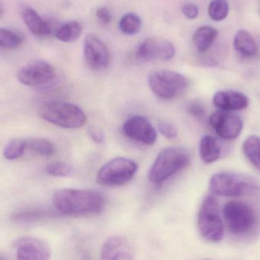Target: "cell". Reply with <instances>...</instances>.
Segmentation results:
<instances>
[{
	"label": "cell",
	"mask_w": 260,
	"mask_h": 260,
	"mask_svg": "<svg viewBox=\"0 0 260 260\" xmlns=\"http://www.w3.org/2000/svg\"><path fill=\"white\" fill-rule=\"evenodd\" d=\"M53 205L68 215L98 214L104 209V196L95 190L61 188L54 192Z\"/></svg>",
	"instance_id": "obj_1"
},
{
	"label": "cell",
	"mask_w": 260,
	"mask_h": 260,
	"mask_svg": "<svg viewBox=\"0 0 260 260\" xmlns=\"http://www.w3.org/2000/svg\"><path fill=\"white\" fill-rule=\"evenodd\" d=\"M209 188L217 196L240 197L258 191L260 184L256 179L249 175L221 171L211 176Z\"/></svg>",
	"instance_id": "obj_2"
},
{
	"label": "cell",
	"mask_w": 260,
	"mask_h": 260,
	"mask_svg": "<svg viewBox=\"0 0 260 260\" xmlns=\"http://www.w3.org/2000/svg\"><path fill=\"white\" fill-rule=\"evenodd\" d=\"M189 152L182 147H168L156 156L150 167L148 178L153 183H161L189 165Z\"/></svg>",
	"instance_id": "obj_3"
},
{
	"label": "cell",
	"mask_w": 260,
	"mask_h": 260,
	"mask_svg": "<svg viewBox=\"0 0 260 260\" xmlns=\"http://www.w3.org/2000/svg\"><path fill=\"white\" fill-rule=\"evenodd\" d=\"M39 113L42 119L63 128H79L87 121V116L79 106L67 102H46L39 108Z\"/></svg>",
	"instance_id": "obj_4"
},
{
	"label": "cell",
	"mask_w": 260,
	"mask_h": 260,
	"mask_svg": "<svg viewBox=\"0 0 260 260\" xmlns=\"http://www.w3.org/2000/svg\"><path fill=\"white\" fill-rule=\"evenodd\" d=\"M148 85L156 96L170 100L182 95L189 86V81L185 76L176 71L162 70L150 74Z\"/></svg>",
	"instance_id": "obj_5"
},
{
	"label": "cell",
	"mask_w": 260,
	"mask_h": 260,
	"mask_svg": "<svg viewBox=\"0 0 260 260\" xmlns=\"http://www.w3.org/2000/svg\"><path fill=\"white\" fill-rule=\"evenodd\" d=\"M198 228L202 237L210 242H218L224 234L223 220L219 205L212 196H208L202 202L198 215Z\"/></svg>",
	"instance_id": "obj_6"
},
{
	"label": "cell",
	"mask_w": 260,
	"mask_h": 260,
	"mask_svg": "<svg viewBox=\"0 0 260 260\" xmlns=\"http://www.w3.org/2000/svg\"><path fill=\"white\" fill-rule=\"evenodd\" d=\"M138 170L136 162L117 157L103 165L97 173L96 182L104 186H119L133 179Z\"/></svg>",
	"instance_id": "obj_7"
},
{
	"label": "cell",
	"mask_w": 260,
	"mask_h": 260,
	"mask_svg": "<svg viewBox=\"0 0 260 260\" xmlns=\"http://www.w3.org/2000/svg\"><path fill=\"white\" fill-rule=\"evenodd\" d=\"M223 220L232 234L241 235L250 231L255 222V214L247 204L230 201L223 208Z\"/></svg>",
	"instance_id": "obj_8"
},
{
	"label": "cell",
	"mask_w": 260,
	"mask_h": 260,
	"mask_svg": "<svg viewBox=\"0 0 260 260\" xmlns=\"http://www.w3.org/2000/svg\"><path fill=\"white\" fill-rule=\"evenodd\" d=\"M56 77L54 68L44 60H33L19 69L17 79L27 86H42L48 84Z\"/></svg>",
	"instance_id": "obj_9"
},
{
	"label": "cell",
	"mask_w": 260,
	"mask_h": 260,
	"mask_svg": "<svg viewBox=\"0 0 260 260\" xmlns=\"http://www.w3.org/2000/svg\"><path fill=\"white\" fill-rule=\"evenodd\" d=\"M210 125L220 138L224 140L236 139L243 130L241 118L229 111L219 110L210 116Z\"/></svg>",
	"instance_id": "obj_10"
},
{
	"label": "cell",
	"mask_w": 260,
	"mask_h": 260,
	"mask_svg": "<svg viewBox=\"0 0 260 260\" xmlns=\"http://www.w3.org/2000/svg\"><path fill=\"white\" fill-rule=\"evenodd\" d=\"M18 259H49L51 256L49 244L42 239L34 237H23L14 243Z\"/></svg>",
	"instance_id": "obj_11"
},
{
	"label": "cell",
	"mask_w": 260,
	"mask_h": 260,
	"mask_svg": "<svg viewBox=\"0 0 260 260\" xmlns=\"http://www.w3.org/2000/svg\"><path fill=\"white\" fill-rule=\"evenodd\" d=\"M123 132L127 138L145 145H153L157 137L151 123L141 115L128 118L123 124Z\"/></svg>",
	"instance_id": "obj_12"
},
{
	"label": "cell",
	"mask_w": 260,
	"mask_h": 260,
	"mask_svg": "<svg viewBox=\"0 0 260 260\" xmlns=\"http://www.w3.org/2000/svg\"><path fill=\"white\" fill-rule=\"evenodd\" d=\"M83 53L86 63L92 69H105L109 65V49L95 35L86 36L83 44Z\"/></svg>",
	"instance_id": "obj_13"
},
{
	"label": "cell",
	"mask_w": 260,
	"mask_h": 260,
	"mask_svg": "<svg viewBox=\"0 0 260 260\" xmlns=\"http://www.w3.org/2000/svg\"><path fill=\"white\" fill-rule=\"evenodd\" d=\"M101 258L105 260L134 259L135 252L132 244L125 237L112 236L103 243Z\"/></svg>",
	"instance_id": "obj_14"
},
{
	"label": "cell",
	"mask_w": 260,
	"mask_h": 260,
	"mask_svg": "<svg viewBox=\"0 0 260 260\" xmlns=\"http://www.w3.org/2000/svg\"><path fill=\"white\" fill-rule=\"evenodd\" d=\"M213 103L220 110L232 112L246 109L249 100L245 94L237 91H218L213 97Z\"/></svg>",
	"instance_id": "obj_15"
},
{
	"label": "cell",
	"mask_w": 260,
	"mask_h": 260,
	"mask_svg": "<svg viewBox=\"0 0 260 260\" xmlns=\"http://www.w3.org/2000/svg\"><path fill=\"white\" fill-rule=\"evenodd\" d=\"M22 19L30 32L39 37L48 36L51 33V27L39 13L30 7H25L22 10Z\"/></svg>",
	"instance_id": "obj_16"
},
{
	"label": "cell",
	"mask_w": 260,
	"mask_h": 260,
	"mask_svg": "<svg viewBox=\"0 0 260 260\" xmlns=\"http://www.w3.org/2000/svg\"><path fill=\"white\" fill-rule=\"evenodd\" d=\"M199 154L204 162L212 164L220 158L221 147L214 137L205 135L199 144Z\"/></svg>",
	"instance_id": "obj_17"
},
{
	"label": "cell",
	"mask_w": 260,
	"mask_h": 260,
	"mask_svg": "<svg viewBox=\"0 0 260 260\" xmlns=\"http://www.w3.org/2000/svg\"><path fill=\"white\" fill-rule=\"evenodd\" d=\"M234 46L237 52L246 57H254L256 55L258 51L253 37L246 30H240L236 33Z\"/></svg>",
	"instance_id": "obj_18"
},
{
	"label": "cell",
	"mask_w": 260,
	"mask_h": 260,
	"mask_svg": "<svg viewBox=\"0 0 260 260\" xmlns=\"http://www.w3.org/2000/svg\"><path fill=\"white\" fill-rule=\"evenodd\" d=\"M217 36V31L210 26H203L196 30L192 38L193 44L200 53L209 49Z\"/></svg>",
	"instance_id": "obj_19"
},
{
	"label": "cell",
	"mask_w": 260,
	"mask_h": 260,
	"mask_svg": "<svg viewBox=\"0 0 260 260\" xmlns=\"http://www.w3.org/2000/svg\"><path fill=\"white\" fill-rule=\"evenodd\" d=\"M242 149L248 160L260 171V137L257 135L248 137L243 142Z\"/></svg>",
	"instance_id": "obj_20"
},
{
	"label": "cell",
	"mask_w": 260,
	"mask_h": 260,
	"mask_svg": "<svg viewBox=\"0 0 260 260\" xmlns=\"http://www.w3.org/2000/svg\"><path fill=\"white\" fill-rule=\"evenodd\" d=\"M83 33V27L77 21H71L62 25L56 32L59 41L65 43H72L80 39Z\"/></svg>",
	"instance_id": "obj_21"
},
{
	"label": "cell",
	"mask_w": 260,
	"mask_h": 260,
	"mask_svg": "<svg viewBox=\"0 0 260 260\" xmlns=\"http://www.w3.org/2000/svg\"><path fill=\"white\" fill-rule=\"evenodd\" d=\"M51 215V213L44 210H23L15 212L12 215V220L17 223H32L48 218Z\"/></svg>",
	"instance_id": "obj_22"
},
{
	"label": "cell",
	"mask_w": 260,
	"mask_h": 260,
	"mask_svg": "<svg viewBox=\"0 0 260 260\" xmlns=\"http://www.w3.org/2000/svg\"><path fill=\"white\" fill-rule=\"evenodd\" d=\"M159 45L160 39H146L138 47V57L141 60H148L159 59Z\"/></svg>",
	"instance_id": "obj_23"
},
{
	"label": "cell",
	"mask_w": 260,
	"mask_h": 260,
	"mask_svg": "<svg viewBox=\"0 0 260 260\" xmlns=\"http://www.w3.org/2000/svg\"><path fill=\"white\" fill-rule=\"evenodd\" d=\"M141 19L136 13H128L121 17L119 22V28L121 32L127 36H133L141 30Z\"/></svg>",
	"instance_id": "obj_24"
},
{
	"label": "cell",
	"mask_w": 260,
	"mask_h": 260,
	"mask_svg": "<svg viewBox=\"0 0 260 260\" xmlns=\"http://www.w3.org/2000/svg\"><path fill=\"white\" fill-rule=\"evenodd\" d=\"M23 41V36L19 33L7 28L0 29V47L4 49H16L22 45Z\"/></svg>",
	"instance_id": "obj_25"
},
{
	"label": "cell",
	"mask_w": 260,
	"mask_h": 260,
	"mask_svg": "<svg viewBox=\"0 0 260 260\" xmlns=\"http://www.w3.org/2000/svg\"><path fill=\"white\" fill-rule=\"evenodd\" d=\"M28 150L42 156H50L54 153V147L51 141L43 138H28L26 139Z\"/></svg>",
	"instance_id": "obj_26"
},
{
	"label": "cell",
	"mask_w": 260,
	"mask_h": 260,
	"mask_svg": "<svg viewBox=\"0 0 260 260\" xmlns=\"http://www.w3.org/2000/svg\"><path fill=\"white\" fill-rule=\"evenodd\" d=\"M26 149V139L14 138L6 146L4 151V157L9 160H14L21 157Z\"/></svg>",
	"instance_id": "obj_27"
},
{
	"label": "cell",
	"mask_w": 260,
	"mask_h": 260,
	"mask_svg": "<svg viewBox=\"0 0 260 260\" xmlns=\"http://www.w3.org/2000/svg\"><path fill=\"white\" fill-rule=\"evenodd\" d=\"M229 4L226 0H212L208 6V16L215 22H220L229 14Z\"/></svg>",
	"instance_id": "obj_28"
},
{
	"label": "cell",
	"mask_w": 260,
	"mask_h": 260,
	"mask_svg": "<svg viewBox=\"0 0 260 260\" xmlns=\"http://www.w3.org/2000/svg\"><path fill=\"white\" fill-rule=\"evenodd\" d=\"M45 171L48 174L55 177H67L72 174L73 167L65 162H52L47 166Z\"/></svg>",
	"instance_id": "obj_29"
},
{
	"label": "cell",
	"mask_w": 260,
	"mask_h": 260,
	"mask_svg": "<svg viewBox=\"0 0 260 260\" xmlns=\"http://www.w3.org/2000/svg\"><path fill=\"white\" fill-rule=\"evenodd\" d=\"M176 54V49L174 45L165 39H160V45H159V60L167 61L171 60Z\"/></svg>",
	"instance_id": "obj_30"
},
{
	"label": "cell",
	"mask_w": 260,
	"mask_h": 260,
	"mask_svg": "<svg viewBox=\"0 0 260 260\" xmlns=\"http://www.w3.org/2000/svg\"><path fill=\"white\" fill-rule=\"evenodd\" d=\"M158 128L161 135L167 139H173L177 136L178 131L176 126L168 121H160L158 124Z\"/></svg>",
	"instance_id": "obj_31"
},
{
	"label": "cell",
	"mask_w": 260,
	"mask_h": 260,
	"mask_svg": "<svg viewBox=\"0 0 260 260\" xmlns=\"http://www.w3.org/2000/svg\"><path fill=\"white\" fill-rule=\"evenodd\" d=\"M88 135L89 138L96 143V144H103L105 141V135L103 131L99 127L95 126H90L87 130Z\"/></svg>",
	"instance_id": "obj_32"
},
{
	"label": "cell",
	"mask_w": 260,
	"mask_h": 260,
	"mask_svg": "<svg viewBox=\"0 0 260 260\" xmlns=\"http://www.w3.org/2000/svg\"><path fill=\"white\" fill-rule=\"evenodd\" d=\"M182 13L187 19L193 20L199 16V10L196 4H187L182 7Z\"/></svg>",
	"instance_id": "obj_33"
},
{
	"label": "cell",
	"mask_w": 260,
	"mask_h": 260,
	"mask_svg": "<svg viewBox=\"0 0 260 260\" xmlns=\"http://www.w3.org/2000/svg\"><path fill=\"white\" fill-rule=\"evenodd\" d=\"M188 112L196 118L203 116L205 112V107L199 102H192L188 106Z\"/></svg>",
	"instance_id": "obj_34"
},
{
	"label": "cell",
	"mask_w": 260,
	"mask_h": 260,
	"mask_svg": "<svg viewBox=\"0 0 260 260\" xmlns=\"http://www.w3.org/2000/svg\"><path fill=\"white\" fill-rule=\"evenodd\" d=\"M96 16L103 24L110 23L112 21V15L110 12L106 7H100L96 10Z\"/></svg>",
	"instance_id": "obj_35"
}]
</instances>
